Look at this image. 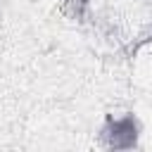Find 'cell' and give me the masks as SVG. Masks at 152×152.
Segmentation results:
<instances>
[{
    "instance_id": "cell-1",
    "label": "cell",
    "mask_w": 152,
    "mask_h": 152,
    "mask_svg": "<svg viewBox=\"0 0 152 152\" xmlns=\"http://www.w3.org/2000/svg\"><path fill=\"white\" fill-rule=\"evenodd\" d=\"M97 142L104 150H133L140 142V121L135 114H104L97 131Z\"/></svg>"
},
{
    "instance_id": "cell-2",
    "label": "cell",
    "mask_w": 152,
    "mask_h": 152,
    "mask_svg": "<svg viewBox=\"0 0 152 152\" xmlns=\"http://www.w3.org/2000/svg\"><path fill=\"white\" fill-rule=\"evenodd\" d=\"M59 12L76 24H88L93 17V0H62Z\"/></svg>"
},
{
    "instance_id": "cell-3",
    "label": "cell",
    "mask_w": 152,
    "mask_h": 152,
    "mask_svg": "<svg viewBox=\"0 0 152 152\" xmlns=\"http://www.w3.org/2000/svg\"><path fill=\"white\" fill-rule=\"evenodd\" d=\"M126 57L128 59H138L142 55H152V26H147L142 33H138L128 45H126Z\"/></svg>"
}]
</instances>
